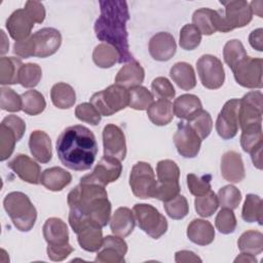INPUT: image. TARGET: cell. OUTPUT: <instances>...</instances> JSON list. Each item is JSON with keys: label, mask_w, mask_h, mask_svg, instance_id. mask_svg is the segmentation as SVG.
<instances>
[{"label": "cell", "mask_w": 263, "mask_h": 263, "mask_svg": "<svg viewBox=\"0 0 263 263\" xmlns=\"http://www.w3.org/2000/svg\"><path fill=\"white\" fill-rule=\"evenodd\" d=\"M70 209L69 224L75 232L80 225L86 222L107 226L111 217V202L104 186L80 181L72 189L67 198Z\"/></svg>", "instance_id": "1"}, {"label": "cell", "mask_w": 263, "mask_h": 263, "mask_svg": "<svg viewBox=\"0 0 263 263\" xmlns=\"http://www.w3.org/2000/svg\"><path fill=\"white\" fill-rule=\"evenodd\" d=\"M101 14L95 23V33L99 40L113 46L119 53V64L134 61L129 51L126 23L129 20L125 1H99Z\"/></svg>", "instance_id": "2"}, {"label": "cell", "mask_w": 263, "mask_h": 263, "mask_svg": "<svg viewBox=\"0 0 263 263\" xmlns=\"http://www.w3.org/2000/svg\"><path fill=\"white\" fill-rule=\"evenodd\" d=\"M57 153L66 167L76 172L87 171L92 166L98 154L96 137L86 126H69L57 140Z\"/></svg>", "instance_id": "3"}, {"label": "cell", "mask_w": 263, "mask_h": 263, "mask_svg": "<svg viewBox=\"0 0 263 263\" xmlns=\"http://www.w3.org/2000/svg\"><path fill=\"white\" fill-rule=\"evenodd\" d=\"M62 44V35L54 28H43L25 40L16 41L13 52L20 58H47L58 51Z\"/></svg>", "instance_id": "4"}, {"label": "cell", "mask_w": 263, "mask_h": 263, "mask_svg": "<svg viewBox=\"0 0 263 263\" xmlns=\"http://www.w3.org/2000/svg\"><path fill=\"white\" fill-rule=\"evenodd\" d=\"M3 206L16 229L28 232L34 227L37 211L28 195L20 191L10 192L5 196Z\"/></svg>", "instance_id": "5"}, {"label": "cell", "mask_w": 263, "mask_h": 263, "mask_svg": "<svg viewBox=\"0 0 263 263\" xmlns=\"http://www.w3.org/2000/svg\"><path fill=\"white\" fill-rule=\"evenodd\" d=\"M157 184L154 198L161 201H167L180 194V168L178 164L171 159L158 161L156 165Z\"/></svg>", "instance_id": "6"}, {"label": "cell", "mask_w": 263, "mask_h": 263, "mask_svg": "<svg viewBox=\"0 0 263 263\" xmlns=\"http://www.w3.org/2000/svg\"><path fill=\"white\" fill-rule=\"evenodd\" d=\"M128 89L116 83L93 93L90 98V104L103 116H111L124 109L128 106Z\"/></svg>", "instance_id": "7"}, {"label": "cell", "mask_w": 263, "mask_h": 263, "mask_svg": "<svg viewBox=\"0 0 263 263\" xmlns=\"http://www.w3.org/2000/svg\"><path fill=\"white\" fill-rule=\"evenodd\" d=\"M133 212L139 227L154 239L162 236L167 230V221L160 212L151 204L136 203Z\"/></svg>", "instance_id": "8"}, {"label": "cell", "mask_w": 263, "mask_h": 263, "mask_svg": "<svg viewBox=\"0 0 263 263\" xmlns=\"http://www.w3.org/2000/svg\"><path fill=\"white\" fill-rule=\"evenodd\" d=\"M225 7L221 11V30L222 33L230 32L236 28H242L249 25L253 18V12L250 3L245 0L220 1Z\"/></svg>", "instance_id": "9"}, {"label": "cell", "mask_w": 263, "mask_h": 263, "mask_svg": "<svg viewBox=\"0 0 263 263\" xmlns=\"http://www.w3.org/2000/svg\"><path fill=\"white\" fill-rule=\"evenodd\" d=\"M157 181L152 166L144 161L137 162L129 175V186L135 196L142 199L153 198Z\"/></svg>", "instance_id": "10"}, {"label": "cell", "mask_w": 263, "mask_h": 263, "mask_svg": "<svg viewBox=\"0 0 263 263\" xmlns=\"http://www.w3.org/2000/svg\"><path fill=\"white\" fill-rule=\"evenodd\" d=\"M262 92L253 90L240 99L238 111V124L241 130L262 126L263 103Z\"/></svg>", "instance_id": "11"}, {"label": "cell", "mask_w": 263, "mask_h": 263, "mask_svg": "<svg viewBox=\"0 0 263 263\" xmlns=\"http://www.w3.org/2000/svg\"><path fill=\"white\" fill-rule=\"evenodd\" d=\"M196 69L201 84L209 89L220 88L225 81L222 62L215 55L203 54L196 62Z\"/></svg>", "instance_id": "12"}, {"label": "cell", "mask_w": 263, "mask_h": 263, "mask_svg": "<svg viewBox=\"0 0 263 263\" xmlns=\"http://www.w3.org/2000/svg\"><path fill=\"white\" fill-rule=\"evenodd\" d=\"M262 64L260 58L247 57L231 70L235 81L247 88L262 87Z\"/></svg>", "instance_id": "13"}, {"label": "cell", "mask_w": 263, "mask_h": 263, "mask_svg": "<svg viewBox=\"0 0 263 263\" xmlns=\"http://www.w3.org/2000/svg\"><path fill=\"white\" fill-rule=\"evenodd\" d=\"M122 165L120 160L115 157L104 155L95 166L91 174L85 175L80 181L90 182L106 187L108 184L115 182L121 175Z\"/></svg>", "instance_id": "14"}, {"label": "cell", "mask_w": 263, "mask_h": 263, "mask_svg": "<svg viewBox=\"0 0 263 263\" xmlns=\"http://www.w3.org/2000/svg\"><path fill=\"white\" fill-rule=\"evenodd\" d=\"M239 104L240 99H231L227 101L217 117L216 130L223 140L234 138L238 132Z\"/></svg>", "instance_id": "15"}, {"label": "cell", "mask_w": 263, "mask_h": 263, "mask_svg": "<svg viewBox=\"0 0 263 263\" xmlns=\"http://www.w3.org/2000/svg\"><path fill=\"white\" fill-rule=\"evenodd\" d=\"M201 139L194 132L188 122L181 121L177 125V130L174 135V143L178 153L185 158H193L197 156Z\"/></svg>", "instance_id": "16"}, {"label": "cell", "mask_w": 263, "mask_h": 263, "mask_svg": "<svg viewBox=\"0 0 263 263\" xmlns=\"http://www.w3.org/2000/svg\"><path fill=\"white\" fill-rule=\"evenodd\" d=\"M104 155L123 160L126 156L125 136L122 129L115 124H107L103 129Z\"/></svg>", "instance_id": "17"}, {"label": "cell", "mask_w": 263, "mask_h": 263, "mask_svg": "<svg viewBox=\"0 0 263 263\" xmlns=\"http://www.w3.org/2000/svg\"><path fill=\"white\" fill-rule=\"evenodd\" d=\"M127 252V245L124 239L117 235L104 237L102 248L98 251L96 262L100 263H122Z\"/></svg>", "instance_id": "18"}, {"label": "cell", "mask_w": 263, "mask_h": 263, "mask_svg": "<svg viewBox=\"0 0 263 263\" xmlns=\"http://www.w3.org/2000/svg\"><path fill=\"white\" fill-rule=\"evenodd\" d=\"M23 181L37 185L40 183L41 171L37 162L31 159L26 154L15 155L7 164Z\"/></svg>", "instance_id": "19"}, {"label": "cell", "mask_w": 263, "mask_h": 263, "mask_svg": "<svg viewBox=\"0 0 263 263\" xmlns=\"http://www.w3.org/2000/svg\"><path fill=\"white\" fill-rule=\"evenodd\" d=\"M34 21L25 8L14 10L6 21V29L10 37L16 41H22L30 37L34 27Z\"/></svg>", "instance_id": "20"}, {"label": "cell", "mask_w": 263, "mask_h": 263, "mask_svg": "<svg viewBox=\"0 0 263 263\" xmlns=\"http://www.w3.org/2000/svg\"><path fill=\"white\" fill-rule=\"evenodd\" d=\"M176 50L177 44L175 38L167 32L156 33L149 41V52L155 61H168L175 55Z\"/></svg>", "instance_id": "21"}, {"label": "cell", "mask_w": 263, "mask_h": 263, "mask_svg": "<svg viewBox=\"0 0 263 263\" xmlns=\"http://www.w3.org/2000/svg\"><path fill=\"white\" fill-rule=\"evenodd\" d=\"M43 237L47 242V248H58L69 245V230L66 223L60 218H49L45 221Z\"/></svg>", "instance_id": "22"}, {"label": "cell", "mask_w": 263, "mask_h": 263, "mask_svg": "<svg viewBox=\"0 0 263 263\" xmlns=\"http://www.w3.org/2000/svg\"><path fill=\"white\" fill-rule=\"evenodd\" d=\"M99 224L86 222L75 231L79 246L86 252H98L103 245V231Z\"/></svg>", "instance_id": "23"}, {"label": "cell", "mask_w": 263, "mask_h": 263, "mask_svg": "<svg viewBox=\"0 0 263 263\" xmlns=\"http://www.w3.org/2000/svg\"><path fill=\"white\" fill-rule=\"evenodd\" d=\"M222 177L230 183H239L245 178V166L241 155L235 151H227L221 157Z\"/></svg>", "instance_id": "24"}, {"label": "cell", "mask_w": 263, "mask_h": 263, "mask_svg": "<svg viewBox=\"0 0 263 263\" xmlns=\"http://www.w3.org/2000/svg\"><path fill=\"white\" fill-rule=\"evenodd\" d=\"M193 25L203 35H212L221 30V10L199 8L192 15Z\"/></svg>", "instance_id": "25"}, {"label": "cell", "mask_w": 263, "mask_h": 263, "mask_svg": "<svg viewBox=\"0 0 263 263\" xmlns=\"http://www.w3.org/2000/svg\"><path fill=\"white\" fill-rule=\"evenodd\" d=\"M29 148L33 157L41 163H47L52 157L51 140L43 130L36 129L31 133Z\"/></svg>", "instance_id": "26"}, {"label": "cell", "mask_w": 263, "mask_h": 263, "mask_svg": "<svg viewBox=\"0 0 263 263\" xmlns=\"http://www.w3.org/2000/svg\"><path fill=\"white\" fill-rule=\"evenodd\" d=\"M135 226L136 218L134 212L125 206L118 208L110 220V228L112 233L120 237L128 236L134 231Z\"/></svg>", "instance_id": "27"}, {"label": "cell", "mask_w": 263, "mask_h": 263, "mask_svg": "<svg viewBox=\"0 0 263 263\" xmlns=\"http://www.w3.org/2000/svg\"><path fill=\"white\" fill-rule=\"evenodd\" d=\"M202 111V104L195 95L185 93L178 97L174 103V114L187 121H191Z\"/></svg>", "instance_id": "28"}, {"label": "cell", "mask_w": 263, "mask_h": 263, "mask_svg": "<svg viewBox=\"0 0 263 263\" xmlns=\"http://www.w3.org/2000/svg\"><path fill=\"white\" fill-rule=\"evenodd\" d=\"M187 237L198 246H208L215 239L214 226L206 220L194 219L187 227Z\"/></svg>", "instance_id": "29"}, {"label": "cell", "mask_w": 263, "mask_h": 263, "mask_svg": "<svg viewBox=\"0 0 263 263\" xmlns=\"http://www.w3.org/2000/svg\"><path fill=\"white\" fill-rule=\"evenodd\" d=\"M145 78V71L141 64L137 61H132L124 65L115 76V83L129 89L141 85Z\"/></svg>", "instance_id": "30"}, {"label": "cell", "mask_w": 263, "mask_h": 263, "mask_svg": "<svg viewBox=\"0 0 263 263\" xmlns=\"http://www.w3.org/2000/svg\"><path fill=\"white\" fill-rule=\"evenodd\" d=\"M72 181V176L60 166L46 168L41 174L40 183L50 191H61Z\"/></svg>", "instance_id": "31"}, {"label": "cell", "mask_w": 263, "mask_h": 263, "mask_svg": "<svg viewBox=\"0 0 263 263\" xmlns=\"http://www.w3.org/2000/svg\"><path fill=\"white\" fill-rule=\"evenodd\" d=\"M173 81L183 90H190L196 85V77L192 66L186 62L176 63L170 70Z\"/></svg>", "instance_id": "32"}, {"label": "cell", "mask_w": 263, "mask_h": 263, "mask_svg": "<svg viewBox=\"0 0 263 263\" xmlns=\"http://www.w3.org/2000/svg\"><path fill=\"white\" fill-rule=\"evenodd\" d=\"M147 115L150 121L158 126L168 124L174 117V105L170 100L158 99L147 109Z\"/></svg>", "instance_id": "33"}, {"label": "cell", "mask_w": 263, "mask_h": 263, "mask_svg": "<svg viewBox=\"0 0 263 263\" xmlns=\"http://www.w3.org/2000/svg\"><path fill=\"white\" fill-rule=\"evenodd\" d=\"M50 99L57 108L69 109L73 107L76 102V93L70 84L59 82L51 87Z\"/></svg>", "instance_id": "34"}, {"label": "cell", "mask_w": 263, "mask_h": 263, "mask_svg": "<svg viewBox=\"0 0 263 263\" xmlns=\"http://www.w3.org/2000/svg\"><path fill=\"white\" fill-rule=\"evenodd\" d=\"M23 65L17 58L2 57L0 59V83L2 85L18 83L20 71Z\"/></svg>", "instance_id": "35"}, {"label": "cell", "mask_w": 263, "mask_h": 263, "mask_svg": "<svg viewBox=\"0 0 263 263\" xmlns=\"http://www.w3.org/2000/svg\"><path fill=\"white\" fill-rule=\"evenodd\" d=\"M262 215H263V202L259 195L248 194L243 202L241 218L248 223L257 222L262 225Z\"/></svg>", "instance_id": "36"}, {"label": "cell", "mask_w": 263, "mask_h": 263, "mask_svg": "<svg viewBox=\"0 0 263 263\" xmlns=\"http://www.w3.org/2000/svg\"><path fill=\"white\" fill-rule=\"evenodd\" d=\"M237 247L241 253L259 255L263 251V234L257 230H248L239 236Z\"/></svg>", "instance_id": "37"}, {"label": "cell", "mask_w": 263, "mask_h": 263, "mask_svg": "<svg viewBox=\"0 0 263 263\" xmlns=\"http://www.w3.org/2000/svg\"><path fill=\"white\" fill-rule=\"evenodd\" d=\"M92 61L100 68H111L116 63H119V53L113 46L101 43L92 51Z\"/></svg>", "instance_id": "38"}, {"label": "cell", "mask_w": 263, "mask_h": 263, "mask_svg": "<svg viewBox=\"0 0 263 263\" xmlns=\"http://www.w3.org/2000/svg\"><path fill=\"white\" fill-rule=\"evenodd\" d=\"M23 107L22 110L31 116H35L44 111L46 107V102L41 92L35 89L27 90L22 93Z\"/></svg>", "instance_id": "39"}, {"label": "cell", "mask_w": 263, "mask_h": 263, "mask_svg": "<svg viewBox=\"0 0 263 263\" xmlns=\"http://www.w3.org/2000/svg\"><path fill=\"white\" fill-rule=\"evenodd\" d=\"M20 139L16 133L6 123L1 121L0 124V160L8 159L14 151L15 143Z\"/></svg>", "instance_id": "40"}, {"label": "cell", "mask_w": 263, "mask_h": 263, "mask_svg": "<svg viewBox=\"0 0 263 263\" xmlns=\"http://www.w3.org/2000/svg\"><path fill=\"white\" fill-rule=\"evenodd\" d=\"M248 57L243 44L237 40L232 39L227 41L223 49V58L227 66L233 70L238 63Z\"/></svg>", "instance_id": "41"}, {"label": "cell", "mask_w": 263, "mask_h": 263, "mask_svg": "<svg viewBox=\"0 0 263 263\" xmlns=\"http://www.w3.org/2000/svg\"><path fill=\"white\" fill-rule=\"evenodd\" d=\"M128 95V106L135 110H147L154 102L153 93L142 85L129 88Z\"/></svg>", "instance_id": "42"}, {"label": "cell", "mask_w": 263, "mask_h": 263, "mask_svg": "<svg viewBox=\"0 0 263 263\" xmlns=\"http://www.w3.org/2000/svg\"><path fill=\"white\" fill-rule=\"evenodd\" d=\"M42 77V70L38 64L35 63H28L23 65L20 76H18V83L27 88H33L38 85L39 81Z\"/></svg>", "instance_id": "43"}, {"label": "cell", "mask_w": 263, "mask_h": 263, "mask_svg": "<svg viewBox=\"0 0 263 263\" xmlns=\"http://www.w3.org/2000/svg\"><path fill=\"white\" fill-rule=\"evenodd\" d=\"M195 211L200 217L208 218L211 217L219 206V201L216 193L210 190L208 193L201 196H196L194 200Z\"/></svg>", "instance_id": "44"}, {"label": "cell", "mask_w": 263, "mask_h": 263, "mask_svg": "<svg viewBox=\"0 0 263 263\" xmlns=\"http://www.w3.org/2000/svg\"><path fill=\"white\" fill-rule=\"evenodd\" d=\"M201 41V33L193 24L185 25L180 31L179 44L185 50L195 49Z\"/></svg>", "instance_id": "45"}, {"label": "cell", "mask_w": 263, "mask_h": 263, "mask_svg": "<svg viewBox=\"0 0 263 263\" xmlns=\"http://www.w3.org/2000/svg\"><path fill=\"white\" fill-rule=\"evenodd\" d=\"M218 201L221 208L235 210L241 201L240 191L233 185H226L218 191Z\"/></svg>", "instance_id": "46"}, {"label": "cell", "mask_w": 263, "mask_h": 263, "mask_svg": "<svg viewBox=\"0 0 263 263\" xmlns=\"http://www.w3.org/2000/svg\"><path fill=\"white\" fill-rule=\"evenodd\" d=\"M163 208L167 216L174 220H181L185 218L189 213L188 201L185 196L180 194L171 200L164 201Z\"/></svg>", "instance_id": "47"}, {"label": "cell", "mask_w": 263, "mask_h": 263, "mask_svg": "<svg viewBox=\"0 0 263 263\" xmlns=\"http://www.w3.org/2000/svg\"><path fill=\"white\" fill-rule=\"evenodd\" d=\"M240 145L245 152L251 153L253 150L263 146L262 126L243 129L240 136Z\"/></svg>", "instance_id": "48"}, {"label": "cell", "mask_w": 263, "mask_h": 263, "mask_svg": "<svg viewBox=\"0 0 263 263\" xmlns=\"http://www.w3.org/2000/svg\"><path fill=\"white\" fill-rule=\"evenodd\" d=\"M215 225L219 232H221L222 234L233 233L237 225V221L233 211L230 209L222 208L216 216Z\"/></svg>", "instance_id": "49"}, {"label": "cell", "mask_w": 263, "mask_h": 263, "mask_svg": "<svg viewBox=\"0 0 263 263\" xmlns=\"http://www.w3.org/2000/svg\"><path fill=\"white\" fill-rule=\"evenodd\" d=\"M0 107L2 110L8 112H18L22 110V97L12 88L2 86L0 89Z\"/></svg>", "instance_id": "50"}, {"label": "cell", "mask_w": 263, "mask_h": 263, "mask_svg": "<svg viewBox=\"0 0 263 263\" xmlns=\"http://www.w3.org/2000/svg\"><path fill=\"white\" fill-rule=\"evenodd\" d=\"M186 178L188 189L192 195L201 196L211 190V175H203L199 177L194 174H188Z\"/></svg>", "instance_id": "51"}, {"label": "cell", "mask_w": 263, "mask_h": 263, "mask_svg": "<svg viewBox=\"0 0 263 263\" xmlns=\"http://www.w3.org/2000/svg\"><path fill=\"white\" fill-rule=\"evenodd\" d=\"M194 132L198 135L201 140L208 138L213 128V120L210 113L205 110H202L195 118L191 121H188Z\"/></svg>", "instance_id": "52"}, {"label": "cell", "mask_w": 263, "mask_h": 263, "mask_svg": "<svg viewBox=\"0 0 263 263\" xmlns=\"http://www.w3.org/2000/svg\"><path fill=\"white\" fill-rule=\"evenodd\" d=\"M76 117L88 124L98 125L101 122V114L90 103L79 104L75 109Z\"/></svg>", "instance_id": "53"}, {"label": "cell", "mask_w": 263, "mask_h": 263, "mask_svg": "<svg viewBox=\"0 0 263 263\" xmlns=\"http://www.w3.org/2000/svg\"><path fill=\"white\" fill-rule=\"evenodd\" d=\"M151 88H152L153 95L158 99L171 100V99H174L176 95L174 85L165 77H161V76L156 77L151 83Z\"/></svg>", "instance_id": "54"}, {"label": "cell", "mask_w": 263, "mask_h": 263, "mask_svg": "<svg viewBox=\"0 0 263 263\" xmlns=\"http://www.w3.org/2000/svg\"><path fill=\"white\" fill-rule=\"evenodd\" d=\"M25 10L32 17L35 24L43 23L45 18L44 5L39 1H27L25 4Z\"/></svg>", "instance_id": "55"}, {"label": "cell", "mask_w": 263, "mask_h": 263, "mask_svg": "<svg viewBox=\"0 0 263 263\" xmlns=\"http://www.w3.org/2000/svg\"><path fill=\"white\" fill-rule=\"evenodd\" d=\"M47 256L52 261H63L66 259L73 251V247L69 243L64 247H58V248H47Z\"/></svg>", "instance_id": "56"}, {"label": "cell", "mask_w": 263, "mask_h": 263, "mask_svg": "<svg viewBox=\"0 0 263 263\" xmlns=\"http://www.w3.org/2000/svg\"><path fill=\"white\" fill-rule=\"evenodd\" d=\"M2 121L4 123H6L7 125H9L16 133L20 140L23 138V136L26 132V123L21 117H18L16 115H8V116L4 117Z\"/></svg>", "instance_id": "57"}, {"label": "cell", "mask_w": 263, "mask_h": 263, "mask_svg": "<svg viewBox=\"0 0 263 263\" xmlns=\"http://www.w3.org/2000/svg\"><path fill=\"white\" fill-rule=\"evenodd\" d=\"M249 42L254 49L258 51H262L263 50V30L261 28H258L252 31L249 36Z\"/></svg>", "instance_id": "58"}, {"label": "cell", "mask_w": 263, "mask_h": 263, "mask_svg": "<svg viewBox=\"0 0 263 263\" xmlns=\"http://www.w3.org/2000/svg\"><path fill=\"white\" fill-rule=\"evenodd\" d=\"M175 261L177 263L183 262H201V259L191 251H179L175 254Z\"/></svg>", "instance_id": "59"}, {"label": "cell", "mask_w": 263, "mask_h": 263, "mask_svg": "<svg viewBox=\"0 0 263 263\" xmlns=\"http://www.w3.org/2000/svg\"><path fill=\"white\" fill-rule=\"evenodd\" d=\"M262 149L263 146H260L250 153L254 166H256L258 170H262Z\"/></svg>", "instance_id": "60"}, {"label": "cell", "mask_w": 263, "mask_h": 263, "mask_svg": "<svg viewBox=\"0 0 263 263\" xmlns=\"http://www.w3.org/2000/svg\"><path fill=\"white\" fill-rule=\"evenodd\" d=\"M262 6H263V2L261 0L259 1H253L250 3V7L252 9V12L257 14L259 17H262L263 13H262Z\"/></svg>", "instance_id": "61"}, {"label": "cell", "mask_w": 263, "mask_h": 263, "mask_svg": "<svg viewBox=\"0 0 263 263\" xmlns=\"http://www.w3.org/2000/svg\"><path fill=\"white\" fill-rule=\"evenodd\" d=\"M234 262H257V259L254 255L247 254V253H240L234 260Z\"/></svg>", "instance_id": "62"}, {"label": "cell", "mask_w": 263, "mask_h": 263, "mask_svg": "<svg viewBox=\"0 0 263 263\" xmlns=\"http://www.w3.org/2000/svg\"><path fill=\"white\" fill-rule=\"evenodd\" d=\"M1 36H2V45H1V54H4L5 52H7L8 47H9V42L6 40V36L4 31H1Z\"/></svg>", "instance_id": "63"}]
</instances>
